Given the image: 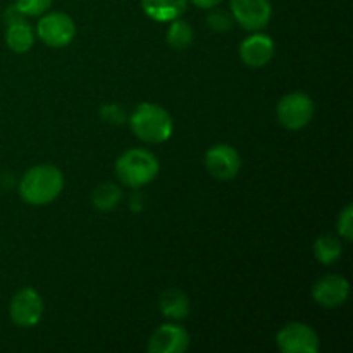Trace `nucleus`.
I'll use <instances>...</instances> for the list:
<instances>
[{
  "label": "nucleus",
  "mask_w": 353,
  "mask_h": 353,
  "mask_svg": "<svg viewBox=\"0 0 353 353\" xmlns=\"http://www.w3.org/2000/svg\"><path fill=\"white\" fill-rule=\"evenodd\" d=\"M64 190V174L59 168L40 164L28 169L19 181V196L30 205H48Z\"/></svg>",
  "instance_id": "f257e3e1"
},
{
  "label": "nucleus",
  "mask_w": 353,
  "mask_h": 353,
  "mask_svg": "<svg viewBox=\"0 0 353 353\" xmlns=\"http://www.w3.org/2000/svg\"><path fill=\"white\" fill-rule=\"evenodd\" d=\"M130 126L137 138L145 143H164L172 137V117L164 107L152 102H143L134 109L130 117Z\"/></svg>",
  "instance_id": "f03ea898"
},
{
  "label": "nucleus",
  "mask_w": 353,
  "mask_h": 353,
  "mask_svg": "<svg viewBox=\"0 0 353 353\" xmlns=\"http://www.w3.org/2000/svg\"><path fill=\"white\" fill-rule=\"evenodd\" d=\"M157 157L145 148H130L116 161V176L123 185L140 188L154 181L159 174Z\"/></svg>",
  "instance_id": "7ed1b4c3"
},
{
  "label": "nucleus",
  "mask_w": 353,
  "mask_h": 353,
  "mask_svg": "<svg viewBox=\"0 0 353 353\" xmlns=\"http://www.w3.org/2000/svg\"><path fill=\"white\" fill-rule=\"evenodd\" d=\"M316 105L305 92H292L283 97L276 107L279 124L290 131L303 130L312 121Z\"/></svg>",
  "instance_id": "20e7f679"
},
{
  "label": "nucleus",
  "mask_w": 353,
  "mask_h": 353,
  "mask_svg": "<svg viewBox=\"0 0 353 353\" xmlns=\"http://www.w3.org/2000/svg\"><path fill=\"white\" fill-rule=\"evenodd\" d=\"M37 34L48 47L64 48L74 40L76 24L68 14L48 12L38 21Z\"/></svg>",
  "instance_id": "39448f33"
},
{
  "label": "nucleus",
  "mask_w": 353,
  "mask_h": 353,
  "mask_svg": "<svg viewBox=\"0 0 353 353\" xmlns=\"http://www.w3.org/2000/svg\"><path fill=\"white\" fill-rule=\"evenodd\" d=\"M276 345L283 353H317L319 336L305 323H290L276 334Z\"/></svg>",
  "instance_id": "423d86ee"
},
{
  "label": "nucleus",
  "mask_w": 353,
  "mask_h": 353,
  "mask_svg": "<svg viewBox=\"0 0 353 353\" xmlns=\"http://www.w3.org/2000/svg\"><path fill=\"white\" fill-rule=\"evenodd\" d=\"M9 316L16 326L33 327L37 326L43 316V300L34 288H21L12 296L9 305Z\"/></svg>",
  "instance_id": "0eeeda50"
},
{
  "label": "nucleus",
  "mask_w": 353,
  "mask_h": 353,
  "mask_svg": "<svg viewBox=\"0 0 353 353\" xmlns=\"http://www.w3.org/2000/svg\"><path fill=\"white\" fill-rule=\"evenodd\" d=\"M205 169L212 178L219 181H230L238 176L241 169V157L231 145L217 143L205 152Z\"/></svg>",
  "instance_id": "6e6552de"
},
{
  "label": "nucleus",
  "mask_w": 353,
  "mask_h": 353,
  "mask_svg": "<svg viewBox=\"0 0 353 353\" xmlns=\"http://www.w3.org/2000/svg\"><path fill=\"white\" fill-rule=\"evenodd\" d=\"M231 16L243 30L261 31L272 17V6L269 0H231Z\"/></svg>",
  "instance_id": "1a4fd4ad"
},
{
  "label": "nucleus",
  "mask_w": 353,
  "mask_h": 353,
  "mask_svg": "<svg viewBox=\"0 0 353 353\" xmlns=\"http://www.w3.org/2000/svg\"><path fill=\"white\" fill-rule=\"evenodd\" d=\"M350 295V285L347 278L340 274H327L321 278L312 288V299L324 309H334L347 302Z\"/></svg>",
  "instance_id": "9d476101"
},
{
  "label": "nucleus",
  "mask_w": 353,
  "mask_h": 353,
  "mask_svg": "<svg viewBox=\"0 0 353 353\" xmlns=\"http://www.w3.org/2000/svg\"><path fill=\"white\" fill-rule=\"evenodd\" d=\"M190 347V334L179 324H164L157 327L148 341L150 353H183Z\"/></svg>",
  "instance_id": "9b49d317"
},
{
  "label": "nucleus",
  "mask_w": 353,
  "mask_h": 353,
  "mask_svg": "<svg viewBox=\"0 0 353 353\" xmlns=\"http://www.w3.org/2000/svg\"><path fill=\"white\" fill-rule=\"evenodd\" d=\"M274 57V41L264 33H255L240 43V59L248 68H264Z\"/></svg>",
  "instance_id": "f8f14e48"
},
{
  "label": "nucleus",
  "mask_w": 353,
  "mask_h": 353,
  "mask_svg": "<svg viewBox=\"0 0 353 353\" xmlns=\"http://www.w3.org/2000/svg\"><path fill=\"white\" fill-rule=\"evenodd\" d=\"M188 0H141V9L157 23H171L185 14Z\"/></svg>",
  "instance_id": "ddd939ff"
},
{
  "label": "nucleus",
  "mask_w": 353,
  "mask_h": 353,
  "mask_svg": "<svg viewBox=\"0 0 353 353\" xmlns=\"http://www.w3.org/2000/svg\"><path fill=\"white\" fill-rule=\"evenodd\" d=\"M159 307H161V312L164 314L165 317L174 321L186 319L190 314L188 296L178 288L165 290L161 295V300H159Z\"/></svg>",
  "instance_id": "4468645a"
},
{
  "label": "nucleus",
  "mask_w": 353,
  "mask_h": 353,
  "mask_svg": "<svg viewBox=\"0 0 353 353\" xmlns=\"http://www.w3.org/2000/svg\"><path fill=\"white\" fill-rule=\"evenodd\" d=\"M6 43L16 54L30 52L34 43V31L31 24H28L26 21H17V23L7 24Z\"/></svg>",
  "instance_id": "2eb2a0df"
},
{
  "label": "nucleus",
  "mask_w": 353,
  "mask_h": 353,
  "mask_svg": "<svg viewBox=\"0 0 353 353\" xmlns=\"http://www.w3.org/2000/svg\"><path fill=\"white\" fill-rule=\"evenodd\" d=\"M341 254H343V247H341L340 238L334 234H323L314 243V255L324 265H331L340 261Z\"/></svg>",
  "instance_id": "dca6fc26"
},
{
  "label": "nucleus",
  "mask_w": 353,
  "mask_h": 353,
  "mask_svg": "<svg viewBox=\"0 0 353 353\" xmlns=\"http://www.w3.org/2000/svg\"><path fill=\"white\" fill-rule=\"evenodd\" d=\"M121 188L116 183H102L97 186L92 193V202L102 212H109V210L116 209L117 203L121 202Z\"/></svg>",
  "instance_id": "f3484780"
},
{
  "label": "nucleus",
  "mask_w": 353,
  "mask_h": 353,
  "mask_svg": "<svg viewBox=\"0 0 353 353\" xmlns=\"http://www.w3.org/2000/svg\"><path fill=\"white\" fill-rule=\"evenodd\" d=\"M193 37H195L193 28L186 21L179 19V17L171 21V24L168 28L169 47L176 48V50H185V48H188L193 43Z\"/></svg>",
  "instance_id": "a211bd4d"
},
{
  "label": "nucleus",
  "mask_w": 353,
  "mask_h": 353,
  "mask_svg": "<svg viewBox=\"0 0 353 353\" xmlns=\"http://www.w3.org/2000/svg\"><path fill=\"white\" fill-rule=\"evenodd\" d=\"M14 3H16V7L24 16L33 17L47 12L52 3H54V0H16Z\"/></svg>",
  "instance_id": "6ab92c4d"
},
{
  "label": "nucleus",
  "mask_w": 353,
  "mask_h": 353,
  "mask_svg": "<svg viewBox=\"0 0 353 353\" xmlns=\"http://www.w3.org/2000/svg\"><path fill=\"white\" fill-rule=\"evenodd\" d=\"M207 24H209L210 30L217 31V33H223V31L231 30V26H233V19H231V16L226 12V10L210 9L209 16H207Z\"/></svg>",
  "instance_id": "aec40b11"
},
{
  "label": "nucleus",
  "mask_w": 353,
  "mask_h": 353,
  "mask_svg": "<svg viewBox=\"0 0 353 353\" xmlns=\"http://www.w3.org/2000/svg\"><path fill=\"white\" fill-rule=\"evenodd\" d=\"M338 233L345 241L353 240V207L348 203L343 210H341L340 217H338Z\"/></svg>",
  "instance_id": "412c9836"
},
{
  "label": "nucleus",
  "mask_w": 353,
  "mask_h": 353,
  "mask_svg": "<svg viewBox=\"0 0 353 353\" xmlns=\"http://www.w3.org/2000/svg\"><path fill=\"white\" fill-rule=\"evenodd\" d=\"M3 21H6V24H12L17 23V21H26V16H24V14L17 9L16 3H14V6H9L6 9V12H3Z\"/></svg>",
  "instance_id": "4be33fe9"
},
{
  "label": "nucleus",
  "mask_w": 353,
  "mask_h": 353,
  "mask_svg": "<svg viewBox=\"0 0 353 353\" xmlns=\"http://www.w3.org/2000/svg\"><path fill=\"white\" fill-rule=\"evenodd\" d=\"M199 9H214V7L219 6L223 0H192Z\"/></svg>",
  "instance_id": "5701e85b"
}]
</instances>
